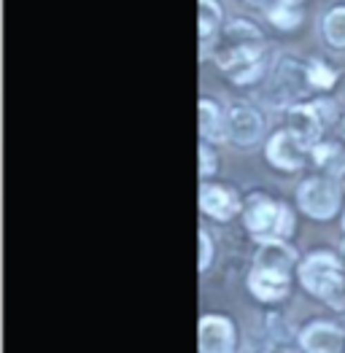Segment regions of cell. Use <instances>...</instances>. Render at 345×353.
Listing matches in <instances>:
<instances>
[{
  "instance_id": "5",
  "label": "cell",
  "mask_w": 345,
  "mask_h": 353,
  "mask_svg": "<svg viewBox=\"0 0 345 353\" xmlns=\"http://www.w3.org/2000/svg\"><path fill=\"white\" fill-rule=\"evenodd\" d=\"M340 121L337 105L329 97H310L286 108V130H291L308 148L324 141V132Z\"/></svg>"
},
{
  "instance_id": "19",
  "label": "cell",
  "mask_w": 345,
  "mask_h": 353,
  "mask_svg": "<svg viewBox=\"0 0 345 353\" xmlns=\"http://www.w3.org/2000/svg\"><path fill=\"white\" fill-rule=\"evenodd\" d=\"M321 35L332 49H345V6H332L321 19Z\"/></svg>"
},
{
  "instance_id": "27",
  "label": "cell",
  "mask_w": 345,
  "mask_h": 353,
  "mask_svg": "<svg viewBox=\"0 0 345 353\" xmlns=\"http://www.w3.org/2000/svg\"><path fill=\"white\" fill-rule=\"evenodd\" d=\"M340 227H343V235H345V210H343V219H340Z\"/></svg>"
},
{
  "instance_id": "12",
  "label": "cell",
  "mask_w": 345,
  "mask_h": 353,
  "mask_svg": "<svg viewBox=\"0 0 345 353\" xmlns=\"http://www.w3.org/2000/svg\"><path fill=\"white\" fill-rule=\"evenodd\" d=\"M246 289L262 305H278L291 294V275L281 270L251 267L246 275Z\"/></svg>"
},
{
  "instance_id": "23",
  "label": "cell",
  "mask_w": 345,
  "mask_h": 353,
  "mask_svg": "<svg viewBox=\"0 0 345 353\" xmlns=\"http://www.w3.org/2000/svg\"><path fill=\"white\" fill-rule=\"evenodd\" d=\"M262 353H302L297 345V337L294 340H278V337H267Z\"/></svg>"
},
{
  "instance_id": "3",
  "label": "cell",
  "mask_w": 345,
  "mask_h": 353,
  "mask_svg": "<svg viewBox=\"0 0 345 353\" xmlns=\"http://www.w3.org/2000/svg\"><path fill=\"white\" fill-rule=\"evenodd\" d=\"M243 227L257 243L262 240H291L297 230V213L284 200H275L264 192H254L246 197Z\"/></svg>"
},
{
  "instance_id": "4",
  "label": "cell",
  "mask_w": 345,
  "mask_h": 353,
  "mask_svg": "<svg viewBox=\"0 0 345 353\" xmlns=\"http://www.w3.org/2000/svg\"><path fill=\"white\" fill-rule=\"evenodd\" d=\"M343 197H345V186L340 178L316 176L302 178L297 183V192H294V203L297 210L313 221H332L335 216H340L343 210Z\"/></svg>"
},
{
  "instance_id": "6",
  "label": "cell",
  "mask_w": 345,
  "mask_h": 353,
  "mask_svg": "<svg viewBox=\"0 0 345 353\" xmlns=\"http://www.w3.org/2000/svg\"><path fill=\"white\" fill-rule=\"evenodd\" d=\"M310 87L305 79V59H297L294 54H284L275 59L270 73V97L275 105H297L310 100Z\"/></svg>"
},
{
  "instance_id": "9",
  "label": "cell",
  "mask_w": 345,
  "mask_h": 353,
  "mask_svg": "<svg viewBox=\"0 0 345 353\" xmlns=\"http://www.w3.org/2000/svg\"><path fill=\"white\" fill-rule=\"evenodd\" d=\"M200 353H237V324L224 313H202L197 324Z\"/></svg>"
},
{
  "instance_id": "11",
  "label": "cell",
  "mask_w": 345,
  "mask_h": 353,
  "mask_svg": "<svg viewBox=\"0 0 345 353\" xmlns=\"http://www.w3.org/2000/svg\"><path fill=\"white\" fill-rule=\"evenodd\" d=\"M297 345L302 353H345V329L329 319L308 321L297 332Z\"/></svg>"
},
{
  "instance_id": "7",
  "label": "cell",
  "mask_w": 345,
  "mask_h": 353,
  "mask_svg": "<svg viewBox=\"0 0 345 353\" xmlns=\"http://www.w3.org/2000/svg\"><path fill=\"white\" fill-rule=\"evenodd\" d=\"M264 159L273 170L299 173L310 162V148L305 146L291 130H275L264 143Z\"/></svg>"
},
{
  "instance_id": "1",
  "label": "cell",
  "mask_w": 345,
  "mask_h": 353,
  "mask_svg": "<svg viewBox=\"0 0 345 353\" xmlns=\"http://www.w3.org/2000/svg\"><path fill=\"white\" fill-rule=\"evenodd\" d=\"M297 283L313 299L345 307V256L332 248L308 251L297 267Z\"/></svg>"
},
{
  "instance_id": "26",
  "label": "cell",
  "mask_w": 345,
  "mask_h": 353,
  "mask_svg": "<svg viewBox=\"0 0 345 353\" xmlns=\"http://www.w3.org/2000/svg\"><path fill=\"white\" fill-rule=\"evenodd\" d=\"M273 3H294V6H302L305 0H273ZM264 8H267V6H264Z\"/></svg>"
},
{
  "instance_id": "16",
  "label": "cell",
  "mask_w": 345,
  "mask_h": 353,
  "mask_svg": "<svg viewBox=\"0 0 345 353\" xmlns=\"http://www.w3.org/2000/svg\"><path fill=\"white\" fill-rule=\"evenodd\" d=\"M310 162L313 168H318L324 176L332 178H345V146L340 141H321L310 148Z\"/></svg>"
},
{
  "instance_id": "8",
  "label": "cell",
  "mask_w": 345,
  "mask_h": 353,
  "mask_svg": "<svg viewBox=\"0 0 345 353\" xmlns=\"http://www.w3.org/2000/svg\"><path fill=\"white\" fill-rule=\"evenodd\" d=\"M197 203H200L202 216L216 224H230L237 216H243V208H246V200L237 194V189L216 181H202Z\"/></svg>"
},
{
  "instance_id": "22",
  "label": "cell",
  "mask_w": 345,
  "mask_h": 353,
  "mask_svg": "<svg viewBox=\"0 0 345 353\" xmlns=\"http://www.w3.org/2000/svg\"><path fill=\"white\" fill-rule=\"evenodd\" d=\"M213 259H216V240H213V235L205 227H200V259H197L200 272H208L210 265H213Z\"/></svg>"
},
{
  "instance_id": "25",
  "label": "cell",
  "mask_w": 345,
  "mask_h": 353,
  "mask_svg": "<svg viewBox=\"0 0 345 353\" xmlns=\"http://www.w3.org/2000/svg\"><path fill=\"white\" fill-rule=\"evenodd\" d=\"M337 132H340V138L345 141V117H340V121H337Z\"/></svg>"
},
{
  "instance_id": "18",
  "label": "cell",
  "mask_w": 345,
  "mask_h": 353,
  "mask_svg": "<svg viewBox=\"0 0 345 353\" xmlns=\"http://www.w3.org/2000/svg\"><path fill=\"white\" fill-rule=\"evenodd\" d=\"M264 11V19L281 32H291L305 22V11L302 6H294V3H270Z\"/></svg>"
},
{
  "instance_id": "21",
  "label": "cell",
  "mask_w": 345,
  "mask_h": 353,
  "mask_svg": "<svg viewBox=\"0 0 345 353\" xmlns=\"http://www.w3.org/2000/svg\"><path fill=\"white\" fill-rule=\"evenodd\" d=\"M262 76H264V59L262 62H251V65H243V68L227 73V79H230L235 87H248V84L259 81Z\"/></svg>"
},
{
  "instance_id": "14",
  "label": "cell",
  "mask_w": 345,
  "mask_h": 353,
  "mask_svg": "<svg viewBox=\"0 0 345 353\" xmlns=\"http://www.w3.org/2000/svg\"><path fill=\"white\" fill-rule=\"evenodd\" d=\"M197 25H200V59H208L216 38L224 30V6L219 0H197Z\"/></svg>"
},
{
  "instance_id": "10",
  "label": "cell",
  "mask_w": 345,
  "mask_h": 353,
  "mask_svg": "<svg viewBox=\"0 0 345 353\" xmlns=\"http://www.w3.org/2000/svg\"><path fill=\"white\" fill-rule=\"evenodd\" d=\"M227 132L230 143L240 148H251L264 138V117L248 103H235L227 108Z\"/></svg>"
},
{
  "instance_id": "15",
  "label": "cell",
  "mask_w": 345,
  "mask_h": 353,
  "mask_svg": "<svg viewBox=\"0 0 345 353\" xmlns=\"http://www.w3.org/2000/svg\"><path fill=\"white\" fill-rule=\"evenodd\" d=\"M200 141H208L213 146H221V143H230V132H227V111L210 100V97H202L200 100Z\"/></svg>"
},
{
  "instance_id": "28",
  "label": "cell",
  "mask_w": 345,
  "mask_h": 353,
  "mask_svg": "<svg viewBox=\"0 0 345 353\" xmlns=\"http://www.w3.org/2000/svg\"><path fill=\"white\" fill-rule=\"evenodd\" d=\"M343 186H345V178H343Z\"/></svg>"
},
{
  "instance_id": "2",
  "label": "cell",
  "mask_w": 345,
  "mask_h": 353,
  "mask_svg": "<svg viewBox=\"0 0 345 353\" xmlns=\"http://www.w3.org/2000/svg\"><path fill=\"white\" fill-rule=\"evenodd\" d=\"M262 57H264V32L251 19H243V17H235L224 25L221 35L216 38L208 54V59H213L224 76L243 65L262 62Z\"/></svg>"
},
{
  "instance_id": "13",
  "label": "cell",
  "mask_w": 345,
  "mask_h": 353,
  "mask_svg": "<svg viewBox=\"0 0 345 353\" xmlns=\"http://www.w3.org/2000/svg\"><path fill=\"white\" fill-rule=\"evenodd\" d=\"M299 254L288 240H262L257 243L251 267H264V270H281L288 275H297L299 267Z\"/></svg>"
},
{
  "instance_id": "17",
  "label": "cell",
  "mask_w": 345,
  "mask_h": 353,
  "mask_svg": "<svg viewBox=\"0 0 345 353\" xmlns=\"http://www.w3.org/2000/svg\"><path fill=\"white\" fill-rule=\"evenodd\" d=\"M305 79H308L310 92H316V94L324 97L326 92H332V89L337 87L340 70L321 57H305Z\"/></svg>"
},
{
  "instance_id": "24",
  "label": "cell",
  "mask_w": 345,
  "mask_h": 353,
  "mask_svg": "<svg viewBox=\"0 0 345 353\" xmlns=\"http://www.w3.org/2000/svg\"><path fill=\"white\" fill-rule=\"evenodd\" d=\"M243 3H248V6H259V8H264V6H270L273 0H243Z\"/></svg>"
},
{
  "instance_id": "20",
  "label": "cell",
  "mask_w": 345,
  "mask_h": 353,
  "mask_svg": "<svg viewBox=\"0 0 345 353\" xmlns=\"http://www.w3.org/2000/svg\"><path fill=\"white\" fill-rule=\"evenodd\" d=\"M197 154H200V178L202 181H208V178H213L219 173V151L213 143H208V141H200V148H197Z\"/></svg>"
}]
</instances>
